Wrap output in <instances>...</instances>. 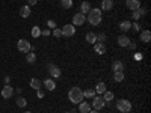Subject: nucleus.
Wrapping results in <instances>:
<instances>
[{
  "instance_id": "1",
  "label": "nucleus",
  "mask_w": 151,
  "mask_h": 113,
  "mask_svg": "<svg viewBox=\"0 0 151 113\" xmlns=\"http://www.w3.org/2000/svg\"><path fill=\"white\" fill-rule=\"evenodd\" d=\"M86 21L89 23V24H92V26H98V24L101 23V9L92 8L89 12H88Z\"/></svg>"
},
{
  "instance_id": "2",
  "label": "nucleus",
  "mask_w": 151,
  "mask_h": 113,
  "mask_svg": "<svg viewBox=\"0 0 151 113\" xmlns=\"http://www.w3.org/2000/svg\"><path fill=\"white\" fill-rule=\"evenodd\" d=\"M68 99L73 104H80L83 101V91L80 89V87H77V86L71 87L70 92H68Z\"/></svg>"
},
{
  "instance_id": "3",
  "label": "nucleus",
  "mask_w": 151,
  "mask_h": 113,
  "mask_svg": "<svg viewBox=\"0 0 151 113\" xmlns=\"http://www.w3.org/2000/svg\"><path fill=\"white\" fill-rule=\"evenodd\" d=\"M116 109L121 112V113H130L132 110V103L129 101V99H125V98H121L116 101Z\"/></svg>"
},
{
  "instance_id": "4",
  "label": "nucleus",
  "mask_w": 151,
  "mask_h": 113,
  "mask_svg": "<svg viewBox=\"0 0 151 113\" xmlns=\"http://www.w3.org/2000/svg\"><path fill=\"white\" fill-rule=\"evenodd\" d=\"M17 48H18V51H21V53H29L32 50V45H30V42L27 39H20L17 42Z\"/></svg>"
},
{
  "instance_id": "5",
  "label": "nucleus",
  "mask_w": 151,
  "mask_h": 113,
  "mask_svg": "<svg viewBox=\"0 0 151 113\" xmlns=\"http://www.w3.org/2000/svg\"><path fill=\"white\" fill-rule=\"evenodd\" d=\"M91 107H94V110H101L106 107V101L103 99V97H94Z\"/></svg>"
},
{
  "instance_id": "6",
  "label": "nucleus",
  "mask_w": 151,
  "mask_h": 113,
  "mask_svg": "<svg viewBox=\"0 0 151 113\" xmlns=\"http://www.w3.org/2000/svg\"><path fill=\"white\" fill-rule=\"evenodd\" d=\"M48 74L52 75V79H59L60 77V68L58 67V65H55V64H48Z\"/></svg>"
},
{
  "instance_id": "7",
  "label": "nucleus",
  "mask_w": 151,
  "mask_h": 113,
  "mask_svg": "<svg viewBox=\"0 0 151 113\" xmlns=\"http://www.w3.org/2000/svg\"><path fill=\"white\" fill-rule=\"evenodd\" d=\"M86 21V15L82 14V12H77L74 17H73V26H83Z\"/></svg>"
},
{
  "instance_id": "8",
  "label": "nucleus",
  "mask_w": 151,
  "mask_h": 113,
  "mask_svg": "<svg viewBox=\"0 0 151 113\" xmlns=\"http://www.w3.org/2000/svg\"><path fill=\"white\" fill-rule=\"evenodd\" d=\"M60 32H62V36L70 38V36H73L76 33V27L73 26V24H65V26L60 29Z\"/></svg>"
},
{
  "instance_id": "9",
  "label": "nucleus",
  "mask_w": 151,
  "mask_h": 113,
  "mask_svg": "<svg viewBox=\"0 0 151 113\" xmlns=\"http://www.w3.org/2000/svg\"><path fill=\"white\" fill-rule=\"evenodd\" d=\"M130 42H132V41H130V38L125 35V33H122V35L118 36V45H119V47H129Z\"/></svg>"
},
{
  "instance_id": "10",
  "label": "nucleus",
  "mask_w": 151,
  "mask_h": 113,
  "mask_svg": "<svg viewBox=\"0 0 151 113\" xmlns=\"http://www.w3.org/2000/svg\"><path fill=\"white\" fill-rule=\"evenodd\" d=\"M42 86H45L47 91H55L56 89V82H55V79H45L42 82Z\"/></svg>"
},
{
  "instance_id": "11",
  "label": "nucleus",
  "mask_w": 151,
  "mask_h": 113,
  "mask_svg": "<svg viewBox=\"0 0 151 113\" xmlns=\"http://www.w3.org/2000/svg\"><path fill=\"white\" fill-rule=\"evenodd\" d=\"M125 6H127L130 11H136L137 8H141V0H127V2H125Z\"/></svg>"
},
{
  "instance_id": "12",
  "label": "nucleus",
  "mask_w": 151,
  "mask_h": 113,
  "mask_svg": "<svg viewBox=\"0 0 151 113\" xmlns=\"http://www.w3.org/2000/svg\"><path fill=\"white\" fill-rule=\"evenodd\" d=\"M12 95H14V89H12V86H11V84H6L3 89H2V97L8 99V98H11Z\"/></svg>"
},
{
  "instance_id": "13",
  "label": "nucleus",
  "mask_w": 151,
  "mask_h": 113,
  "mask_svg": "<svg viewBox=\"0 0 151 113\" xmlns=\"http://www.w3.org/2000/svg\"><path fill=\"white\" fill-rule=\"evenodd\" d=\"M130 29H132V21H130V20H124V21H121V24H119V30H121L122 33H127Z\"/></svg>"
},
{
  "instance_id": "14",
  "label": "nucleus",
  "mask_w": 151,
  "mask_h": 113,
  "mask_svg": "<svg viewBox=\"0 0 151 113\" xmlns=\"http://www.w3.org/2000/svg\"><path fill=\"white\" fill-rule=\"evenodd\" d=\"M94 50H95V53H98V54H104L107 48H106L104 42H95L94 44Z\"/></svg>"
},
{
  "instance_id": "15",
  "label": "nucleus",
  "mask_w": 151,
  "mask_h": 113,
  "mask_svg": "<svg viewBox=\"0 0 151 113\" xmlns=\"http://www.w3.org/2000/svg\"><path fill=\"white\" fill-rule=\"evenodd\" d=\"M91 109H92L91 104H89V103H86V101H82L80 106H79V112H80V113H89Z\"/></svg>"
},
{
  "instance_id": "16",
  "label": "nucleus",
  "mask_w": 151,
  "mask_h": 113,
  "mask_svg": "<svg viewBox=\"0 0 151 113\" xmlns=\"http://www.w3.org/2000/svg\"><path fill=\"white\" fill-rule=\"evenodd\" d=\"M30 6L29 5H24V6H21V9H20V15L23 17V18H27L29 15H30Z\"/></svg>"
},
{
  "instance_id": "17",
  "label": "nucleus",
  "mask_w": 151,
  "mask_h": 113,
  "mask_svg": "<svg viewBox=\"0 0 151 113\" xmlns=\"http://www.w3.org/2000/svg\"><path fill=\"white\" fill-rule=\"evenodd\" d=\"M92 9V6H91V3L89 2H82L80 3V12H82V14H88V12H89Z\"/></svg>"
},
{
  "instance_id": "18",
  "label": "nucleus",
  "mask_w": 151,
  "mask_h": 113,
  "mask_svg": "<svg viewBox=\"0 0 151 113\" xmlns=\"http://www.w3.org/2000/svg\"><path fill=\"white\" fill-rule=\"evenodd\" d=\"M112 69H113V72L122 71V69H124V64H122L121 60H113V62H112Z\"/></svg>"
},
{
  "instance_id": "19",
  "label": "nucleus",
  "mask_w": 151,
  "mask_h": 113,
  "mask_svg": "<svg viewBox=\"0 0 151 113\" xmlns=\"http://www.w3.org/2000/svg\"><path fill=\"white\" fill-rule=\"evenodd\" d=\"M41 86H42V82L40 80V79H32L30 80V87L32 89H35V91H38V89H41Z\"/></svg>"
},
{
  "instance_id": "20",
  "label": "nucleus",
  "mask_w": 151,
  "mask_h": 113,
  "mask_svg": "<svg viewBox=\"0 0 151 113\" xmlns=\"http://www.w3.org/2000/svg\"><path fill=\"white\" fill-rule=\"evenodd\" d=\"M139 38H141V41H142V42L147 44V42H150V39H151V32H150V30H142Z\"/></svg>"
},
{
  "instance_id": "21",
  "label": "nucleus",
  "mask_w": 151,
  "mask_h": 113,
  "mask_svg": "<svg viewBox=\"0 0 151 113\" xmlns=\"http://www.w3.org/2000/svg\"><path fill=\"white\" fill-rule=\"evenodd\" d=\"M113 8V2H112V0H103V2H101V8H100V9H101V11H110Z\"/></svg>"
},
{
  "instance_id": "22",
  "label": "nucleus",
  "mask_w": 151,
  "mask_h": 113,
  "mask_svg": "<svg viewBox=\"0 0 151 113\" xmlns=\"http://www.w3.org/2000/svg\"><path fill=\"white\" fill-rule=\"evenodd\" d=\"M86 41L94 45V44L97 42V35H95L94 32H88V33H86Z\"/></svg>"
},
{
  "instance_id": "23",
  "label": "nucleus",
  "mask_w": 151,
  "mask_h": 113,
  "mask_svg": "<svg viewBox=\"0 0 151 113\" xmlns=\"http://www.w3.org/2000/svg\"><path fill=\"white\" fill-rule=\"evenodd\" d=\"M125 79V75L122 71H116V72H113V80H115L116 83H121L122 80Z\"/></svg>"
},
{
  "instance_id": "24",
  "label": "nucleus",
  "mask_w": 151,
  "mask_h": 113,
  "mask_svg": "<svg viewBox=\"0 0 151 113\" xmlns=\"http://www.w3.org/2000/svg\"><path fill=\"white\" fill-rule=\"evenodd\" d=\"M106 92V83H97L95 86V94H104Z\"/></svg>"
},
{
  "instance_id": "25",
  "label": "nucleus",
  "mask_w": 151,
  "mask_h": 113,
  "mask_svg": "<svg viewBox=\"0 0 151 113\" xmlns=\"http://www.w3.org/2000/svg\"><path fill=\"white\" fill-rule=\"evenodd\" d=\"M73 5H74L73 0H60V6L64 8V9H71Z\"/></svg>"
},
{
  "instance_id": "26",
  "label": "nucleus",
  "mask_w": 151,
  "mask_h": 113,
  "mask_svg": "<svg viewBox=\"0 0 151 113\" xmlns=\"http://www.w3.org/2000/svg\"><path fill=\"white\" fill-rule=\"evenodd\" d=\"M113 97H115V95H113V92H110V91H106V92L103 94V99H104L106 103L112 101V99H113Z\"/></svg>"
},
{
  "instance_id": "27",
  "label": "nucleus",
  "mask_w": 151,
  "mask_h": 113,
  "mask_svg": "<svg viewBox=\"0 0 151 113\" xmlns=\"http://www.w3.org/2000/svg\"><path fill=\"white\" fill-rule=\"evenodd\" d=\"M17 106L18 107H26L27 106V99L24 98V97H18L17 98Z\"/></svg>"
},
{
  "instance_id": "28",
  "label": "nucleus",
  "mask_w": 151,
  "mask_h": 113,
  "mask_svg": "<svg viewBox=\"0 0 151 113\" xmlns=\"http://www.w3.org/2000/svg\"><path fill=\"white\" fill-rule=\"evenodd\" d=\"M95 97V91L94 89H86L83 91V98H94Z\"/></svg>"
},
{
  "instance_id": "29",
  "label": "nucleus",
  "mask_w": 151,
  "mask_h": 113,
  "mask_svg": "<svg viewBox=\"0 0 151 113\" xmlns=\"http://www.w3.org/2000/svg\"><path fill=\"white\" fill-rule=\"evenodd\" d=\"M33 38H38V36H41V29L38 27V26H33L32 27V33H30Z\"/></svg>"
},
{
  "instance_id": "30",
  "label": "nucleus",
  "mask_w": 151,
  "mask_h": 113,
  "mask_svg": "<svg viewBox=\"0 0 151 113\" xmlns=\"http://www.w3.org/2000/svg\"><path fill=\"white\" fill-rule=\"evenodd\" d=\"M26 60L29 62V64H33V62L36 60V56H35V53L29 51V53H27V56H26Z\"/></svg>"
},
{
  "instance_id": "31",
  "label": "nucleus",
  "mask_w": 151,
  "mask_h": 113,
  "mask_svg": "<svg viewBox=\"0 0 151 113\" xmlns=\"http://www.w3.org/2000/svg\"><path fill=\"white\" fill-rule=\"evenodd\" d=\"M132 18H133L134 21H137V20H141V18H142V15L139 14V11L136 9V11H132Z\"/></svg>"
},
{
  "instance_id": "32",
  "label": "nucleus",
  "mask_w": 151,
  "mask_h": 113,
  "mask_svg": "<svg viewBox=\"0 0 151 113\" xmlns=\"http://www.w3.org/2000/svg\"><path fill=\"white\" fill-rule=\"evenodd\" d=\"M52 35H53L55 38H60V36H62V32H60V29L55 27V29H53V32H52Z\"/></svg>"
},
{
  "instance_id": "33",
  "label": "nucleus",
  "mask_w": 151,
  "mask_h": 113,
  "mask_svg": "<svg viewBox=\"0 0 151 113\" xmlns=\"http://www.w3.org/2000/svg\"><path fill=\"white\" fill-rule=\"evenodd\" d=\"M104 41H106V35L104 33L97 35V42H104Z\"/></svg>"
},
{
  "instance_id": "34",
  "label": "nucleus",
  "mask_w": 151,
  "mask_h": 113,
  "mask_svg": "<svg viewBox=\"0 0 151 113\" xmlns=\"http://www.w3.org/2000/svg\"><path fill=\"white\" fill-rule=\"evenodd\" d=\"M132 29L136 30V32H141V26H139V23H133L132 24Z\"/></svg>"
},
{
  "instance_id": "35",
  "label": "nucleus",
  "mask_w": 151,
  "mask_h": 113,
  "mask_svg": "<svg viewBox=\"0 0 151 113\" xmlns=\"http://www.w3.org/2000/svg\"><path fill=\"white\" fill-rule=\"evenodd\" d=\"M47 24H48V27H52V29H55V27H56V23H55L53 20H48V21H47Z\"/></svg>"
},
{
  "instance_id": "36",
  "label": "nucleus",
  "mask_w": 151,
  "mask_h": 113,
  "mask_svg": "<svg viewBox=\"0 0 151 113\" xmlns=\"http://www.w3.org/2000/svg\"><path fill=\"white\" fill-rule=\"evenodd\" d=\"M41 35L42 36H48V35H52V32H50L48 29H44V30H41Z\"/></svg>"
},
{
  "instance_id": "37",
  "label": "nucleus",
  "mask_w": 151,
  "mask_h": 113,
  "mask_svg": "<svg viewBox=\"0 0 151 113\" xmlns=\"http://www.w3.org/2000/svg\"><path fill=\"white\" fill-rule=\"evenodd\" d=\"M137 11H139V14L144 17L145 14H147V11H145V8H137Z\"/></svg>"
},
{
  "instance_id": "38",
  "label": "nucleus",
  "mask_w": 151,
  "mask_h": 113,
  "mask_svg": "<svg viewBox=\"0 0 151 113\" xmlns=\"http://www.w3.org/2000/svg\"><path fill=\"white\" fill-rule=\"evenodd\" d=\"M142 57H144V56H142L141 53H136V54H134V59H136V60H142Z\"/></svg>"
},
{
  "instance_id": "39",
  "label": "nucleus",
  "mask_w": 151,
  "mask_h": 113,
  "mask_svg": "<svg viewBox=\"0 0 151 113\" xmlns=\"http://www.w3.org/2000/svg\"><path fill=\"white\" fill-rule=\"evenodd\" d=\"M36 2H38V0H29V6H33V5H36Z\"/></svg>"
},
{
  "instance_id": "40",
  "label": "nucleus",
  "mask_w": 151,
  "mask_h": 113,
  "mask_svg": "<svg viewBox=\"0 0 151 113\" xmlns=\"http://www.w3.org/2000/svg\"><path fill=\"white\" fill-rule=\"evenodd\" d=\"M38 97H40V98H42V97H44V92H42L41 89H38Z\"/></svg>"
},
{
  "instance_id": "41",
  "label": "nucleus",
  "mask_w": 151,
  "mask_h": 113,
  "mask_svg": "<svg viewBox=\"0 0 151 113\" xmlns=\"http://www.w3.org/2000/svg\"><path fill=\"white\" fill-rule=\"evenodd\" d=\"M129 47H130L132 50H134V48H136V45H134V42H130V45H129Z\"/></svg>"
},
{
  "instance_id": "42",
  "label": "nucleus",
  "mask_w": 151,
  "mask_h": 113,
  "mask_svg": "<svg viewBox=\"0 0 151 113\" xmlns=\"http://www.w3.org/2000/svg\"><path fill=\"white\" fill-rule=\"evenodd\" d=\"M5 83L9 84V83H11V79H9V77H5Z\"/></svg>"
},
{
  "instance_id": "43",
  "label": "nucleus",
  "mask_w": 151,
  "mask_h": 113,
  "mask_svg": "<svg viewBox=\"0 0 151 113\" xmlns=\"http://www.w3.org/2000/svg\"><path fill=\"white\" fill-rule=\"evenodd\" d=\"M89 113H98V110H94V109H91V110H89Z\"/></svg>"
},
{
  "instance_id": "44",
  "label": "nucleus",
  "mask_w": 151,
  "mask_h": 113,
  "mask_svg": "<svg viewBox=\"0 0 151 113\" xmlns=\"http://www.w3.org/2000/svg\"><path fill=\"white\" fill-rule=\"evenodd\" d=\"M24 113H32V112H24Z\"/></svg>"
},
{
  "instance_id": "45",
  "label": "nucleus",
  "mask_w": 151,
  "mask_h": 113,
  "mask_svg": "<svg viewBox=\"0 0 151 113\" xmlns=\"http://www.w3.org/2000/svg\"><path fill=\"white\" fill-rule=\"evenodd\" d=\"M65 113H71V112H65Z\"/></svg>"
}]
</instances>
